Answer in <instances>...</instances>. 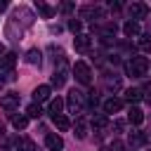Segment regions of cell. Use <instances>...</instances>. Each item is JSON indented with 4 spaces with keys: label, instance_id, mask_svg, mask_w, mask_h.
Returning a JSON list of instances; mask_svg holds the SVG:
<instances>
[{
    "label": "cell",
    "instance_id": "1",
    "mask_svg": "<svg viewBox=\"0 0 151 151\" xmlns=\"http://www.w3.org/2000/svg\"><path fill=\"white\" fill-rule=\"evenodd\" d=\"M125 68H127V73H130L132 78H142V76L146 73V68H149V59H146V57H132V59L125 64Z\"/></svg>",
    "mask_w": 151,
    "mask_h": 151
},
{
    "label": "cell",
    "instance_id": "2",
    "mask_svg": "<svg viewBox=\"0 0 151 151\" xmlns=\"http://www.w3.org/2000/svg\"><path fill=\"white\" fill-rule=\"evenodd\" d=\"M73 73H76L78 83L90 85V80H92V71H90V66H87L85 61H76V64H73Z\"/></svg>",
    "mask_w": 151,
    "mask_h": 151
},
{
    "label": "cell",
    "instance_id": "3",
    "mask_svg": "<svg viewBox=\"0 0 151 151\" xmlns=\"http://www.w3.org/2000/svg\"><path fill=\"white\" fill-rule=\"evenodd\" d=\"M127 12H130L132 19H146V17H149V5H144V2H132V5L127 7Z\"/></svg>",
    "mask_w": 151,
    "mask_h": 151
},
{
    "label": "cell",
    "instance_id": "4",
    "mask_svg": "<svg viewBox=\"0 0 151 151\" xmlns=\"http://www.w3.org/2000/svg\"><path fill=\"white\" fill-rule=\"evenodd\" d=\"M19 106V94H14V92H9V94H0V109H5V111H14Z\"/></svg>",
    "mask_w": 151,
    "mask_h": 151
},
{
    "label": "cell",
    "instance_id": "5",
    "mask_svg": "<svg viewBox=\"0 0 151 151\" xmlns=\"http://www.w3.org/2000/svg\"><path fill=\"white\" fill-rule=\"evenodd\" d=\"M50 92H52V87H50V85H38V87L33 90V99H35V104L47 101V99H50Z\"/></svg>",
    "mask_w": 151,
    "mask_h": 151
},
{
    "label": "cell",
    "instance_id": "6",
    "mask_svg": "<svg viewBox=\"0 0 151 151\" xmlns=\"http://www.w3.org/2000/svg\"><path fill=\"white\" fill-rule=\"evenodd\" d=\"M45 144H47L50 151H59V149H64V139H61L59 134H54V132L45 137Z\"/></svg>",
    "mask_w": 151,
    "mask_h": 151
},
{
    "label": "cell",
    "instance_id": "7",
    "mask_svg": "<svg viewBox=\"0 0 151 151\" xmlns=\"http://www.w3.org/2000/svg\"><path fill=\"white\" fill-rule=\"evenodd\" d=\"M120 109H123V101L116 99V97H109V99L104 101V113H118Z\"/></svg>",
    "mask_w": 151,
    "mask_h": 151
},
{
    "label": "cell",
    "instance_id": "8",
    "mask_svg": "<svg viewBox=\"0 0 151 151\" xmlns=\"http://www.w3.org/2000/svg\"><path fill=\"white\" fill-rule=\"evenodd\" d=\"M80 106H83V94H80V92H76V90H73V92H71V94H68V109H71V111H73V113H76V111H78V109H80Z\"/></svg>",
    "mask_w": 151,
    "mask_h": 151
},
{
    "label": "cell",
    "instance_id": "9",
    "mask_svg": "<svg viewBox=\"0 0 151 151\" xmlns=\"http://www.w3.org/2000/svg\"><path fill=\"white\" fill-rule=\"evenodd\" d=\"M127 120H130L132 125H142V123H144V113H142V109L132 106V109H130V113H127Z\"/></svg>",
    "mask_w": 151,
    "mask_h": 151
},
{
    "label": "cell",
    "instance_id": "10",
    "mask_svg": "<svg viewBox=\"0 0 151 151\" xmlns=\"http://www.w3.org/2000/svg\"><path fill=\"white\" fill-rule=\"evenodd\" d=\"M73 45H76L78 52H87V50H90V35H76Z\"/></svg>",
    "mask_w": 151,
    "mask_h": 151
},
{
    "label": "cell",
    "instance_id": "11",
    "mask_svg": "<svg viewBox=\"0 0 151 151\" xmlns=\"http://www.w3.org/2000/svg\"><path fill=\"white\" fill-rule=\"evenodd\" d=\"M123 33L127 35V38H132V35H139V24L137 21H125V26H123Z\"/></svg>",
    "mask_w": 151,
    "mask_h": 151
},
{
    "label": "cell",
    "instance_id": "12",
    "mask_svg": "<svg viewBox=\"0 0 151 151\" xmlns=\"http://www.w3.org/2000/svg\"><path fill=\"white\" fill-rule=\"evenodd\" d=\"M14 64H17V54H12V52H7V54L0 59V68H2V71H9Z\"/></svg>",
    "mask_w": 151,
    "mask_h": 151
},
{
    "label": "cell",
    "instance_id": "13",
    "mask_svg": "<svg viewBox=\"0 0 151 151\" xmlns=\"http://www.w3.org/2000/svg\"><path fill=\"white\" fill-rule=\"evenodd\" d=\"M52 120H54V125H57V130H61V132H66V130L71 127V120H68V118H66L64 113H59V116H54Z\"/></svg>",
    "mask_w": 151,
    "mask_h": 151
},
{
    "label": "cell",
    "instance_id": "14",
    "mask_svg": "<svg viewBox=\"0 0 151 151\" xmlns=\"http://www.w3.org/2000/svg\"><path fill=\"white\" fill-rule=\"evenodd\" d=\"M142 97H144V92H142V90H137V87H130V90L125 92V99H127L130 104H137Z\"/></svg>",
    "mask_w": 151,
    "mask_h": 151
},
{
    "label": "cell",
    "instance_id": "15",
    "mask_svg": "<svg viewBox=\"0 0 151 151\" xmlns=\"http://www.w3.org/2000/svg\"><path fill=\"white\" fill-rule=\"evenodd\" d=\"M61 109H64V99L61 97H57V99H52L50 101V116L54 118V116H59L61 113Z\"/></svg>",
    "mask_w": 151,
    "mask_h": 151
},
{
    "label": "cell",
    "instance_id": "16",
    "mask_svg": "<svg viewBox=\"0 0 151 151\" xmlns=\"http://www.w3.org/2000/svg\"><path fill=\"white\" fill-rule=\"evenodd\" d=\"M64 83H66V71H64V68L54 71V76H52V87H61Z\"/></svg>",
    "mask_w": 151,
    "mask_h": 151
},
{
    "label": "cell",
    "instance_id": "17",
    "mask_svg": "<svg viewBox=\"0 0 151 151\" xmlns=\"http://www.w3.org/2000/svg\"><path fill=\"white\" fill-rule=\"evenodd\" d=\"M26 116H28V118H40V116H42V109H40V104H35V101H33V104H28V109H26Z\"/></svg>",
    "mask_w": 151,
    "mask_h": 151
},
{
    "label": "cell",
    "instance_id": "18",
    "mask_svg": "<svg viewBox=\"0 0 151 151\" xmlns=\"http://www.w3.org/2000/svg\"><path fill=\"white\" fill-rule=\"evenodd\" d=\"M83 17H97V19H101L104 17V12L99 9V7H83V12H80Z\"/></svg>",
    "mask_w": 151,
    "mask_h": 151
},
{
    "label": "cell",
    "instance_id": "19",
    "mask_svg": "<svg viewBox=\"0 0 151 151\" xmlns=\"http://www.w3.org/2000/svg\"><path fill=\"white\" fill-rule=\"evenodd\" d=\"M12 125H14L17 130H24V127L28 125V116H12Z\"/></svg>",
    "mask_w": 151,
    "mask_h": 151
},
{
    "label": "cell",
    "instance_id": "20",
    "mask_svg": "<svg viewBox=\"0 0 151 151\" xmlns=\"http://www.w3.org/2000/svg\"><path fill=\"white\" fill-rule=\"evenodd\" d=\"M73 134H76L78 139H85V137H87V125H85L83 120H78V123H76V132H73Z\"/></svg>",
    "mask_w": 151,
    "mask_h": 151
},
{
    "label": "cell",
    "instance_id": "21",
    "mask_svg": "<svg viewBox=\"0 0 151 151\" xmlns=\"http://www.w3.org/2000/svg\"><path fill=\"white\" fill-rule=\"evenodd\" d=\"M139 50L151 52V35H149V33H146V35H139Z\"/></svg>",
    "mask_w": 151,
    "mask_h": 151
},
{
    "label": "cell",
    "instance_id": "22",
    "mask_svg": "<svg viewBox=\"0 0 151 151\" xmlns=\"http://www.w3.org/2000/svg\"><path fill=\"white\" fill-rule=\"evenodd\" d=\"M17 149H19V151H35V146H33L31 139H19V142H17Z\"/></svg>",
    "mask_w": 151,
    "mask_h": 151
},
{
    "label": "cell",
    "instance_id": "23",
    "mask_svg": "<svg viewBox=\"0 0 151 151\" xmlns=\"http://www.w3.org/2000/svg\"><path fill=\"white\" fill-rule=\"evenodd\" d=\"M35 7L40 9V14H42L45 19H52V14H54V12H52V9H50V7L45 5V2H35Z\"/></svg>",
    "mask_w": 151,
    "mask_h": 151
},
{
    "label": "cell",
    "instance_id": "24",
    "mask_svg": "<svg viewBox=\"0 0 151 151\" xmlns=\"http://www.w3.org/2000/svg\"><path fill=\"white\" fill-rule=\"evenodd\" d=\"M26 61H28V64H40V52H38V50H31V52L26 54Z\"/></svg>",
    "mask_w": 151,
    "mask_h": 151
},
{
    "label": "cell",
    "instance_id": "25",
    "mask_svg": "<svg viewBox=\"0 0 151 151\" xmlns=\"http://www.w3.org/2000/svg\"><path fill=\"white\" fill-rule=\"evenodd\" d=\"M68 28H71L73 33H80V28H83V21H80V19H71V21H68Z\"/></svg>",
    "mask_w": 151,
    "mask_h": 151
},
{
    "label": "cell",
    "instance_id": "26",
    "mask_svg": "<svg viewBox=\"0 0 151 151\" xmlns=\"http://www.w3.org/2000/svg\"><path fill=\"white\" fill-rule=\"evenodd\" d=\"M106 123H109V120H106V116H97V118L92 120V125H94V127H106Z\"/></svg>",
    "mask_w": 151,
    "mask_h": 151
},
{
    "label": "cell",
    "instance_id": "27",
    "mask_svg": "<svg viewBox=\"0 0 151 151\" xmlns=\"http://www.w3.org/2000/svg\"><path fill=\"white\" fill-rule=\"evenodd\" d=\"M113 127H116V132H123V130H125V120H116Z\"/></svg>",
    "mask_w": 151,
    "mask_h": 151
},
{
    "label": "cell",
    "instance_id": "28",
    "mask_svg": "<svg viewBox=\"0 0 151 151\" xmlns=\"http://www.w3.org/2000/svg\"><path fill=\"white\" fill-rule=\"evenodd\" d=\"M71 9H73L71 2H64V5H61V12H71Z\"/></svg>",
    "mask_w": 151,
    "mask_h": 151
},
{
    "label": "cell",
    "instance_id": "29",
    "mask_svg": "<svg viewBox=\"0 0 151 151\" xmlns=\"http://www.w3.org/2000/svg\"><path fill=\"white\" fill-rule=\"evenodd\" d=\"M5 7H7V2H5V0H0V12H2Z\"/></svg>",
    "mask_w": 151,
    "mask_h": 151
},
{
    "label": "cell",
    "instance_id": "30",
    "mask_svg": "<svg viewBox=\"0 0 151 151\" xmlns=\"http://www.w3.org/2000/svg\"><path fill=\"white\" fill-rule=\"evenodd\" d=\"M0 54H5V45H0Z\"/></svg>",
    "mask_w": 151,
    "mask_h": 151
},
{
    "label": "cell",
    "instance_id": "31",
    "mask_svg": "<svg viewBox=\"0 0 151 151\" xmlns=\"http://www.w3.org/2000/svg\"><path fill=\"white\" fill-rule=\"evenodd\" d=\"M0 87H2V78H0Z\"/></svg>",
    "mask_w": 151,
    "mask_h": 151
}]
</instances>
